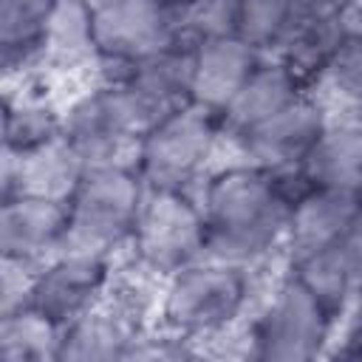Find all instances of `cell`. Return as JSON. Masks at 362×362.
I'll use <instances>...</instances> for the list:
<instances>
[{"label": "cell", "instance_id": "obj_29", "mask_svg": "<svg viewBox=\"0 0 362 362\" xmlns=\"http://www.w3.org/2000/svg\"><path fill=\"white\" fill-rule=\"evenodd\" d=\"M345 116H351V119H354V122H356V124L362 127V99H359L356 105H351V107L345 110Z\"/></svg>", "mask_w": 362, "mask_h": 362}, {"label": "cell", "instance_id": "obj_10", "mask_svg": "<svg viewBox=\"0 0 362 362\" xmlns=\"http://www.w3.org/2000/svg\"><path fill=\"white\" fill-rule=\"evenodd\" d=\"M331 105L317 90H305L272 119L235 136L226 147L246 161L263 164L277 173H297L325 124L331 122Z\"/></svg>", "mask_w": 362, "mask_h": 362}, {"label": "cell", "instance_id": "obj_5", "mask_svg": "<svg viewBox=\"0 0 362 362\" xmlns=\"http://www.w3.org/2000/svg\"><path fill=\"white\" fill-rule=\"evenodd\" d=\"M147 184L133 161L93 164L68 198V249L124 257Z\"/></svg>", "mask_w": 362, "mask_h": 362}, {"label": "cell", "instance_id": "obj_23", "mask_svg": "<svg viewBox=\"0 0 362 362\" xmlns=\"http://www.w3.org/2000/svg\"><path fill=\"white\" fill-rule=\"evenodd\" d=\"M303 0H240L238 34L260 57H277L297 25Z\"/></svg>", "mask_w": 362, "mask_h": 362}, {"label": "cell", "instance_id": "obj_22", "mask_svg": "<svg viewBox=\"0 0 362 362\" xmlns=\"http://www.w3.org/2000/svg\"><path fill=\"white\" fill-rule=\"evenodd\" d=\"M62 328L37 308L23 305L0 314V359L3 362H59Z\"/></svg>", "mask_w": 362, "mask_h": 362}, {"label": "cell", "instance_id": "obj_19", "mask_svg": "<svg viewBox=\"0 0 362 362\" xmlns=\"http://www.w3.org/2000/svg\"><path fill=\"white\" fill-rule=\"evenodd\" d=\"M59 0H0V62L6 82L42 76L45 28Z\"/></svg>", "mask_w": 362, "mask_h": 362}, {"label": "cell", "instance_id": "obj_21", "mask_svg": "<svg viewBox=\"0 0 362 362\" xmlns=\"http://www.w3.org/2000/svg\"><path fill=\"white\" fill-rule=\"evenodd\" d=\"M96 71L93 11L90 0H59L42 42V74H82Z\"/></svg>", "mask_w": 362, "mask_h": 362}, {"label": "cell", "instance_id": "obj_14", "mask_svg": "<svg viewBox=\"0 0 362 362\" xmlns=\"http://www.w3.org/2000/svg\"><path fill=\"white\" fill-rule=\"evenodd\" d=\"M130 93L147 127L192 102V51L189 42H178L161 54H153L116 76Z\"/></svg>", "mask_w": 362, "mask_h": 362}, {"label": "cell", "instance_id": "obj_8", "mask_svg": "<svg viewBox=\"0 0 362 362\" xmlns=\"http://www.w3.org/2000/svg\"><path fill=\"white\" fill-rule=\"evenodd\" d=\"M144 130L147 122L119 79L90 76L62 99V139L88 167L130 161Z\"/></svg>", "mask_w": 362, "mask_h": 362}, {"label": "cell", "instance_id": "obj_17", "mask_svg": "<svg viewBox=\"0 0 362 362\" xmlns=\"http://www.w3.org/2000/svg\"><path fill=\"white\" fill-rule=\"evenodd\" d=\"M305 90L308 88L297 79V74L280 57H263L257 62V68L249 74V79L243 82V88L235 93L229 107L221 113L226 144L235 136H240V133L252 130L255 124L280 113L286 105H291Z\"/></svg>", "mask_w": 362, "mask_h": 362}, {"label": "cell", "instance_id": "obj_16", "mask_svg": "<svg viewBox=\"0 0 362 362\" xmlns=\"http://www.w3.org/2000/svg\"><path fill=\"white\" fill-rule=\"evenodd\" d=\"M192 51V102L223 113L249 74L263 59L240 37H221L206 42H189Z\"/></svg>", "mask_w": 362, "mask_h": 362}, {"label": "cell", "instance_id": "obj_9", "mask_svg": "<svg viewBox=\"0 0 362 362\" xmlns=\"http://www.w3.org/2000/svg\"><path fill=\"white\" fill-rule=\"evenodd\" d=\"M122 260L85 249H62L34 269L28 303L62 331L107 300L119 280Z\"/></svg>", "mask_w": 362, "mask_h": 362}, {"label": "cell", "instance_id": "obj_24", "mask_svg": "<svg viewBox=\"0 0 362 362\" xmlns=\"http://www.w3.org/2000/svg\"><path fill=\"white\" fill-rule=\"evenodd\" d=\"M238 20H240V0H184L181 34L184 42L235 37Z\"/></svg>", "mask_w": 362, "mask_h": 362}, {"label": "cell", "instance_id": "obj_4", "mask_svg": "<svg viewBox=\"0 0 362 362\" xmlns=\"http://www.w3.org/2000/svg\"><path fill=\"white\" fill-rule=\"evenodd\" d=\"M226 147L221 116L189 102L156 119L133 150V164L153 189H195Z\"/></svg>", "mask_w": 362, "mask_h": 362}, {"label": "cell", "instance_id": "obj_3", "mask_svg": "<svg viewBox=\"0 0 362 362\" xmlns=\"http://www.w3.org/2000/svg\"><path fill=\"white\" fill-rule=\"evenodd\" d=\"M339 325L342 320L280 266L274 283L257 294L243 328L223 342H240V356L260 362H311L328 356Z\"/></svg>", "mask_w": 362, "mask_h": 362}, {"label": "cell", "instance_id": "obj_12", "mask_svg": "<svg viewBox=\"0 0 362 362\" xmlns=\"http://www.w3.org/2000/svg\"><path fill=\"white\" fill-rule=\"evenodd\" d=\"M359 25L362 23L356 20V8H320L303 3L300 20L277 57L297 74V79L308 90H317L345 40Z\"/></svg>", "mask_w": 362, "mask_h": 362}, {"label": "cell", "instance_id": "obj_11", "mask_svg": "<svg viewBox=\"0 0 362 362\" xmlns=\"http://www.w3.org/2000/svg\"><path fill=\"white\" fill-rule=\"evenodd\" d=\"M68 249L65 201L14 192L0 198V257L40 269Z\"/></svg>", "mask_w": 362, "mask_h": 362}, {"label": "cell", "instance_id": "obj_15", "mask_svg": "<svg viewBox=\"0 0 362 362\" xmlns=\"http://www.w3.org/2000/svg\"><path fill=\"white\" fill-rule=\"evenodd\" d=\"M85 173H88L85 158L59 136L20 158L3 156L0 198L14 192H28L68 204Z\"/></svg>", "mask_w": 362, "mask_h": 362}, {"label": "cell", "instance_id": "obj_25", "mask_svg": "<svg viewBox=\"0 0 362 362\" xmlns=\"http://www.w3.org/2000/svg\"><path fill=\"white\" fill-rule=\"evenodd\" d=\"M317 93H322L325 102L334 99L342 105V113L362 99V25L345 40Z\"/></svg>", "mask_w": 362, "mask_h": 362}, {"label": "cell", "instance_id": "obj_18", "mask_svg": "<svg viewBox=\"0 0 362 362\" xmlns=\"http://www.w3.org/2000/svg\"><path fill=\"white\" fill-rule=\"evenodd\" d=\"M62 136V102L40 79L8 82L3 93V156L20 158Z\"/></svg>", "mask_w": 362, "mask_h": 362}, {"label": "cell", "instance_id": "obj_13", "mask_svg": "<svg viewBox=\"0 0 362 362\" xmlns=\"http://www.w3.org/2000/svg\"><path fill=\"white\" fill-rule=\"evenodd\" d=\"M359 209H362L359 192L305 184L291 201L286 240H283V263L334 246Z\"/></svg>", "mask_w": 362, "mask_h": 362}, {"label": "cell", "instance_id": "obj_7", "mask_svg": "<svg viewBox=\"0 0 362 362\" xmlns=\"http://www.w3.org/2000/svg\"><path fill=\"white\" fill-rule=\"evenodd\" d=\"M184 0H90L93 11V76L116 79L141 59L178 42Z\"/></svg>", "mask_w": 362, "mask_h": 362}, {"label": "cell", "instance_id": "obj_28", "mask_svg": "<svg viewBox=\"0 0 362 362\" xmlns=\"http://www.w3.org/2000/svg\"><path fill=\"white\" fill-rule=\"evenodd\" d=\"M308 6H320V8H356L359 0H303Z\"/></svg>", "mask_w": 362, "mask_h": 362}, {"label": "cell", "instance_id": "obj_1", "mask_svg": "<svg viewBox=\"0 0 362 362\" xmlns=\"http://www.w3.org/2000/svg\"><path fill=\"white\" fill-rule=\"evenodd\" d=\"M303 187L297 173H277L238 156L218 161L195 187L206 255L252 272L283 263L291 201Z\"/></svg>", "mask_w": 362, "mask_h": 362}, {"label": "cell", "instance_id": "obj_27", "mask_svg": "<svg viewBox=\"0 0 362 362\" xmlns=\"http://www.w3.org/2000/svg\"><path fill=\"white\" fill-rule=\"evenodd\" d=\"M345 320L362 325V280H359V286H356V291H354V303H351V311H348Z\"/></svg>", "mask_w": 362, "mask_h": 362}, {"label": "cell", "instance_id": "obj_6", "mask_svg": "<svg viewBox=\"0 0 362 362\" xmlns=\"http://www.w3.org/2000/svg\"><path fill=\"white\" fill-rule=\"evenodd\" d=\"M206 255V223L195 189H153L141 201L122 263L153 283Z\"/></svg>", "mask_w": 362, "mask_h": 362}, {"label": "cell", "instance_id": "obj_20", "mask_svg": "<svg viewBox=\"0 0 362 362\" xmlns=\"http://www.w3.org/2000/svg\"><path fill=\"white\" fill-rule=\"evenodd\" d=\"M297 175L303 184L362 195V127L345 113L331 116Z\"/></svg>", "mask_w": 362, "mask_h": 362}, {"label": "cell", "instance_id": "obj_2", "mask_svg": "<svg viewBox=\"0 0 362 362\" xmlns=\"http://www.w3.org/2000/svg\"><path fill=\"white\" fill-rule=\"evenodd\" d=\"M257 277L260 272L204 255L158 283L156 325L212 354L218 342L240 331L249 320L260 294Z\"/></svg>", "mask_w": 362, "mask_h": 362}, {"label": "cell", "instance_id": "obj_26", "mask_svg": "<svg viewBox=\"0 0 362 362\" xmlns=\"http://www.w3.org/2000/svg\"><path fill=\"white\" fill-rule=\"evenodd\" d=\"M331 249L348 266V272L356 277V286H359L362 280V209L356 212V218L348 223V229L339 235V240Z\"/></svg>", "mask_w": 362, "mask_h": 362}]
</instances>
